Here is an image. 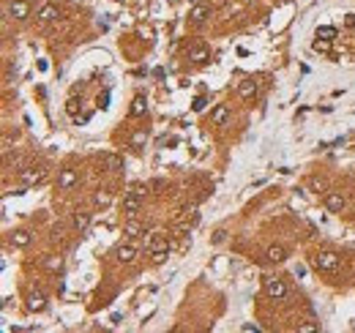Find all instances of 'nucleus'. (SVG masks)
<instances>
[{"mask_svg":"<svg viewBox=\"0 0 355 333\" xmlns=\"http://www.w3.org/2000/svg\"><path fill=\"white\" fill-rule=\"evenodd\" d=\"M312 265L317 268V271H325V273H334L339 268V254L336 251H317V254L312 257Z\"/></svg>","mask_w":355,"mask_h":333,"instance_id":"1","label":"nucleus"},{"mask_svg":"<svg viewBox=\"0 0 355 333\" xmlns=\"http://www.w3.org/2000/svg\"><path fill=\"white\" fill-rule=\"evenodd\" d=\"M263 287H265V295L273 298V300H284V298H287V284H284L281 279H276V276H265Z\"/></svg>","mask_w":355,"mask_h":333,"instance_id":"2","label":"nucleus"},{"mask_svg":"<svg viewBox=\"0 0 355 333\" xmlns=\"http://www.w3.org/2000/svg\"><path fill=\"white\" fill-rule=\"evenodd\" d=\"M44 175H46V170L44 167H28V170H22V183L25 186H36V183H41L44 180Z\"/></svg>","mask_w":355,"mask_h":333,"instance_id":"3","label":"nucleus"},{"mask_svg":"<svg viewBox=\"0 0 355 333\" xmlns=\"http://www.w3.org/2000/svg\"><path fill=\"white\" fill-rule=\"evenodd\" d=\"M188 60L197 63V66L208 63V60H210V46H205V44H194V46H188Z\"/></svg>","mask_w":355,"mask_h":333,"instance_id":"4","label":"nucleus"},{"mask_svg":"<svg viewBox=\"0 0 355 333\" xmlns=\"http://www.w3.org/2000/svg\"><path fill=\"white\" fill-rule=\"evenodd\" d=\"M142 208V197H137L134 192H126L123 194V210L129 213V216H134V213H139Z\"/></svg>","mask_w":355,"mask_h":333,"instance_id":"5","label":"nucleus"},{"mask_svg":"<svg viewBox=\"0 0 355 333\" xmlns=\"http://www.w3.org/2000/svg\"><path fill=\"white\" fill-rule=\"evenodd\" d=\"M9 14L14 19H28L30 17V3L28 0H14V3L9 6Z\"/></svg>","mask_w":355,"mask_h":333,"instance_id":"6","label":"nucleus"},{"mask_svg":"<svg viewBox=\"0 0 355 333\" xmlns=\"http://www.w3.org/2000/svg\"><path fill=\"white\" fill-rule=\"evenodd\" d=\"M325 208H328L330 213H342V210H344V197L336 194V192H328V194H325Z\"/></svg>","mask_w":355,"mask_h":333,"instance_id":"7","label":"nucleus"},{"mask_svg":"<svg viewBox=\"0 0 355 333\" xmlns=\"http://www.w3.org/2000/svg\"><path fill=\"white\" fill-rule=\"evenodd\" d=\"M77 180H80V175H77L74 170H60V175H58V188H63V192H66V188H71L77 183Z\"/></svg>","mask_w":355,"mask_h":333,"instance_id":"8","label":"nucleus"},{"mask_svg":"<svg viewBox=\"0 0 355 333\" xmlns=\"http://www.w3.org/2000/svg\"><path fill=\"white\" fill-rule=\"evenodd\" d=\"M227 117H230V107H227V104H219V107L210 109V123H213V126L227 123Z\"/></svg>","mask_w":355,"mask_h":333,"instance_id":"9","label":"nucleus"},{"mask_svg":"<svg viewBox=\"0 0 355 333\" xmlns=\"http://www.w3.org/2000/svg\"><path fill=\"white\" fill-rule=\"evenodd\" d=\"M208 17H210V9H208V6H194V9L188 11V19H192L194 25H202V22L208 19Z\"/></svg>","mask_w":355,"mask_h":333,"instance_id":"10","label":"nucleus"},{"mask_svg":"<svg viewBox=\"0 0 355 333\" xmlns=\"http://www.w3.org/2000/svg\"><path fill=\"white\" fill-rule=\"evenodd\" d=\"M134 257H137V246H131V243L117 246V259L121 263H134Z\"/></svg>","mask_w":355,"mask_h":333,"instance_id":"11","label":"nucleus"},{"mask_svg":"<svg viewBox=\"0 0 355 333\" xmlns=\"http://www.w3.org/2000/svg\"><path fill=\"white\" fill-rule=\"evenodd\" d=\"M44 306H46L44 292H30V295H28V308H30V312H41Z\"/></svg>","mask_w":355,"mask_h":333,"instance_id":"12","label":"nucleus"},{"mask_svg":"<svg viewBox=\"0 0 355 333\" xmlns=\"http://www.w3.org/2000/svg\"><path fill=\"white\" fill-rule=\"evenodd\" d=\"M52 19H58V6L55 3H46L38 9V22H52Z\"/></svg>","mask_w":355,"mask_h":333,"instance_id":"13","label":"nucleus"},{"mask_svg":"<svg viewBox=\"0 0 355 333\" xmlns=\"http://www.w3.org/2000/svg\"><path fill=\"white\" fill-rule=\"evenodd\" d=\"M257 82L254 79H246V82H241V88H238V93H241V99H254L257 96Z\"/></svg>","mask_w":355,"mask_h":333,"instance_id":"14","label":"nucleus"},{"mask_svg":"<svg viewBox=\"0 0 355 333\" xmlns=\"http://www.w3.org/2000/svg\"><path fill=\"white\" fill-rule=\"evenodd\" d=\"M148 249H151V254H156V251H170V243H167V237H164V235H153Z\"/></svg>","mask_w":355,"mask_h":333,"instance_id":"15","label":"nucleus"},{"mask_svg":"<svg viewBox=\"0 0 355 333\" xmlns=\"http://www.w3.org/2000/svg\"><path fill=\"white\" fill-rule=\"evenodd\" d=\"M101 161H104L112 172H121V170H123V158L115 156V153H104V156H101Z\"/></svg>","mask_w":355,"mask_h":333,"instance_id":"16","label":"nucleus"},{"mask_svg":"<svg viewBox=\"0 0 355 333\" xmlns=\"http://www.w3.org/2000/svg\"><path fill=\"white\" fill-rule=\"evenodd\" d=\"M148 112V101H145V96H137L131 101V117H142Z\"/></svg>","mask_w":355,"mask_h":333,"instance_id":"17","label":"nucleus"},{"mask_svg":"<svg viewBox=\"0 0 355 333\" xmlns=\"http://www.w3.org/2000/svg\"><path fill=\"white\" fill-rule=\"evenodd\" d=\"M123 229H126V235H131V237H142V235H145V227H142L139 221H134V219L126 221Z\"/></svg>","mask_w":355,"mask_h":333,"instance_id":"18","label":"nucleus"},{"mask_svg":"<svg viewBox=\"0 0 355 333\" xmlns=\"http://www.w3.org/2000/svg\"><path fill=\"white\" fill-rule=\"evenodd\" d=\"M28 243H30V235L25 232V229H17V232L11 235V246H17V249H25Z\"/></svg>","mask_w":355,"mask_h":333,"instance_id":"19","label":"nucleus"},{"mask_svg":"<svg viewBox=\"0 0 355 333\" xmlns=\"http://www.w3.org/2000/svg\"><path fill=\"white\" fill-rule=\"evenodd\" d=\"M88 224H90V213H74V227H77V232H85L88 229Z\"/></svg>","mask_w":355,"mask_h":333,"instance_id":"20","label":"nucleus"},{"mask_svg":"<svg viewBox=\"0 0 355 333\" xmlns=\"http://www.w3.org/2000/svg\"><path fill=\"white\" fill-rule=\"evenodd\" d=\"M284 257H287L284 246H271V249H268V259H271V263H281Z\"/></svg>","mask_w":355,"mask_h":333,"instance_id":"21","label":"nucleus"},{"mask_svg":"<svg viewBox=\"0 0 355 333\" xmlns=\"http://www.w3.org/2000/svg\"><path fill=\"white\" fill-rule=\"evenodd\" d=\"M317 38H328V41H330V38H336V28L334 25H320L317 28Z\"/></svg>","mask_w":355,"mask_h":333,"instance_id":"22","label":"nucleus"},{"mask_svg":"<svg viewBox=\"0 0 355 333\" xmlns=\"http://www.w3.org/2000/svg\"><path fill=\"white\" fill-rule=\"evenodd\" d=\"M93 202H96L99 208H107V205L112 202V194H109V192H96V197H93Z\"/></svg>","mask_w":355,"mask_h":333,"instance_id":"23","label":"nucleus"},{"mask_svg":"<svg viewBox=\"0 0 355 333\" xmlns=\"http://www.w3.org/2000/svg\"><path fill=\"white\" fill-rule=\"evenodd\" d=\"M44 268H46V271H60V268H63V259L60 257H50V259H46V263H44Z\"/></svg>","mask_w":355,"mask_h":333,"instance_id":"24","label":"nucleus"},{"mask_svg":"<svg viewBox=\"0 0 355 333\" xmlns=\"http://www.w3.org/2000/svg\"><path fill=\"white\" fill-rule=\"evenodd\" d=\"M328 50H330L328 38H317V41H314V52H328Z\"/></svg>","mask_w":355,"mask_h":333,"instance_id":"25","label":"nucleus"},{"mask_svg":"<svg viewBox=\"0 0 355 333\" xmlns=\"http://www.w3.org/2000/svg\"><path fill=\"white\" fill-rule=\"evenodd\" d=\"M180 213H183L186 219H188V216L197 219V205H194V202H188V205H183V210H180Z\"/></svg>","mask_w":355,"mask_h":333,"instance_id":"26","label":"nucleus"},{"mask_svg":"<svg viewBox=\"0 0 355 333\" xmlns=\"http://www.w3.org/2000/svg\"><path fill=\"white\" fill-rule=\"evenodd\" d=\"M167 254H170V251H156V254H151L153 265H161V263H167Z\"/></svg>","mask_w":355,"mask_h":333,"instance_id":"27","label":"nucleus"},{"mask_svg":"<svg viewBox=\"0 0 355 333\" xmlns=\"http://www.w3.org/2000/svg\"><path fill=\"white\" fill-rule=\"evenodd\" d=\"M312 188H317V192H325L328 183H325V180H320V178H314V180H312Z\"/></svg>","mask_w":355,"mask_h":333,"instance_id":"28","label":"nucleus"},{"mask_svg":"<svg viewBox=\"0 0 355 333\" xmlns=\"http://www.w3.org/2000/svg\"><path fill=\"white\" fill-rule=\"evenodd\" d=\"M129 192H134L137 197H142V200H145V186H142V183H134V186L129 188Z\"/></svg>","mask_w":355,"mask_h":333,"instance_id":"29","label":"nucleus"},{"mask_svg":"<svg viewBox=\"0 0 355 333\" xmlns=\"http://www.w3.org/2000/svg\"><path fill=\"white\" fill-rule=\"evenodd\" d=\"M298 330H301V333H314V330H317V325H312V322H303V325H298Z\"/></svg>","mask_w":355,"mask_h":333,"instance_id":"30","label":"nucleus"},{"mask_svg":"<svg viewBox=\"0 0 355 333\" xmlns=\"http://www.w3.org/2000/svg\"><path fill=\"white\" fill-rule=\"evenodd\" d=\"M241 330H246V333H251V330H259V325H251V322H246V325H241Z\"/></svg>","mask_w":355,"mask_h":333,"instance_id":"31","label":"nucleus"},{"mask_svg":"<svg viewBox=\"0 0 355 333\" xmlns=\"http://www.w3.org/2000/svg\"><path fill=\"white\" fill-rule=\"evenodd\" d=\"M224 237H227V232H224V229H219V232H216V235H213V243H222V241H224Z\"/></svg>","mask_w":355,"mask_h":333,"instance_id":"32","label":"nucleus"},{"mask_svg":"<svg viewBox=\"0 0 355 333\" xmlns=\"http://www.w3.org/2000/svg\"><path fill=\"white\" fill-rule=\"evenodd\" d=\"M202 109H205V99H197L194 101V112H202Z\"/></svg>","mask_w":355,"mask_h":333,"instance_id":"33","label":"nucleus"},{"mask_svg":"<svg viewBox=\"0 0 355 333\" xmlns=\"http://www.w3.org/2000/svg\"><path fill=\"white\" fill-rule=\"evenodd\" d=\"M295 276H298V279H303V276H306V265H295Z\"/></svg>","mask_w":355,"mask_h":333,"instance_id":"34","label":"nucleus"},{"mask_svg":"<svg viewBox=\"0 0 355 333\" xmlns=\"http://www.w3.org/2000/svg\"><path fill=\"white\" fill-rule=\"evenodd\" d=\"M347 25H350V28H355V14H350V17H347Z\"/></svg>","mask_w":355,"mask_h":333,"instance_id":"35","label":"nucleus"}]
</instances>
